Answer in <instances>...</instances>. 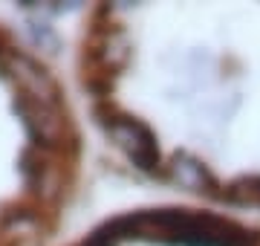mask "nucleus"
<instances>
[{
	"label": "nucleus",
	"instance_id": "obj_1",
	"mask_svg": "<svg viewBox=\"0 0 260 246\" xmlns=\"http://www.w3.org/2000/svg\"><path fill=\"white\" fill-rule=\"evenodd\" d=\"M75 70L90 122L136 177L260 218V0L99 3Z\"/></svg>",
	"mask_w": 260,
	"mask_h": 246
},
{
	"label": "nucleus",
	"instance_id": "obj_2",
	"mask_svg": "<svg viewBox=\"0 0 260 246\" xmlns=\"http://www.w3.org/2000/svg\"><path fill=\"white\" fill-rule=\"evenodd\" d=\"M73 246H260V218L162 200L110 214Z\"/></svg>",
	"mask_w": 260,
	"mask_h": 246
}]
</instances>
